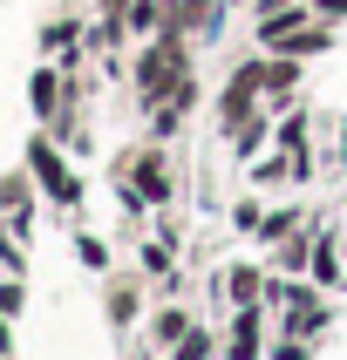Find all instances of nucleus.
<instances>
[{
    "mask_svg": "<svg viewBox=\"0 0 347 360\" xmlns=\"http://www.w3.org/2000/svg\"><path fill=\"white\" fill-rule=\"evenodd\" d=\"M137 82H143V96H177V89H184V48H177V34H163L157 48L143 55Z\"/></svg>",
    "mask_w": 347,
    "mask_h": 360,
    "instance_id": "obj_1",
    "label": "nucleus"
},
{
    "mask_svg": "<svg viewBox=\"0 0 347 360\" xmlns=\"http://www.w3.org/2000/svg\"><path fill=\"white\" fill-rule=\"evenodd\" d=\"M27 96H34V109H41V116H55V102H61V75H55V68H41Z\"/></svg>",
    "mask_w": 347,
    "mask_h": 360,
    "instance_id": "obj_2",
    "label": "nucleus"
},
{
    "mask_svg": "<svg viewBox=\"0 0 347 360\" xmlns=\"http://www.w3.org/2000/svg\"><path fill=\"white\" fill-rule=\"evenodd\" d=\"M130 177H137V198H163V163H157V157H137Z\"/></svg>",
    "mask_w": 347,
    "mask_h": 360,
    "instance_id": "obj_3",
    "label": "nucleus"
},
{
    "mask_svg": "<svg viewBox=\"0 0 347 360\" xmlns=\"http://www.w3.org/2000/svg\"><path fill=\"white\" fill-rule=\"evenodd\" d=\"M20 300H27V292H20V285H14V279L0 285V313H7V320H14V313H20Z\"/></svg>",
    "mask_w": 347,
    "mask_h": 360,
    "instance_id": "obj_4",
    "label": "nucleus"
},
{
    "mask_svg": "<svg viewBox=\"0 0 347 360\" xmlns=\"http://www.w3.org/2000/svg\"><path fill=\"white\" fill-rule=\"evenodd\" d=\"M14 354V333H7V313H0V360Z\"/></svg>",
    "mask_w": 347,
    "mask_h": 360,
    "instance_id": "obj_5",
    "label": "nucleus"
}]
</instances>
